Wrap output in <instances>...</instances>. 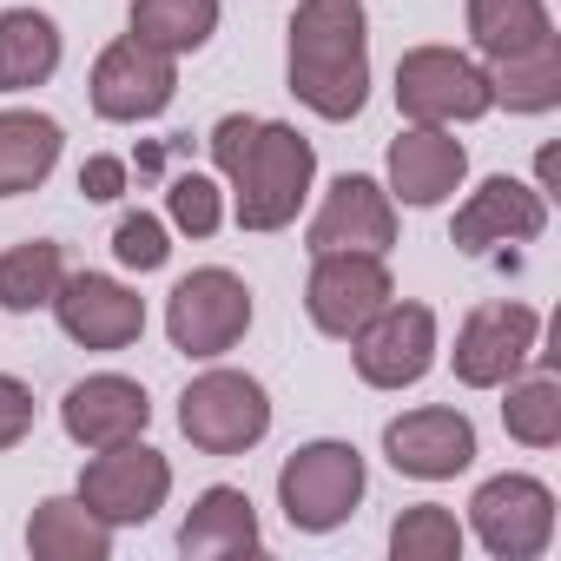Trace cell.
Returning a JSON list of instances; mask_svg holds the SVG:
<instances>
[{
	"instance_id": "1",
	"label": "cell",
	"mask_w": 561,
	"mask_h": 561,
	"mask_svg": "<svg viewBox=\"0 0 561 561\" xmlns=\"http://www.w3.org/2000/svg\"><path fill=\"white\" fill-rule=\"evenodd\" d=\"M211 159L231 179V218L244 231H285L318 179V146L285 119L225 113L211 126Z\"/></svg>"
},
{
	"instance_id": "2",
	"label": "cell",
	"mask_w": 561,
	"mask_h": 561,
	"mask_svg": "<svg viewBox=\"0 0 561 561\" xmlns=\"http://www.w3.org/2000/svg\"><path fill=\"white\" fill-rule=\"evenodd\" d=\"M285 80L318 119H357L370 100V14L364 0H298Z\"/></svg>"
},
{
	"instance_id": "3",
	"label": "cell",
	"mask_w": 561,
	"mask_h": 561,
	"mask_svg": "<svg viewBox=\"0 0 561 561\" xmlns=\"http://www.w3.org/2000/svg\"><path fill=\"white\" fill-rule=\"evenodd\" d=\"M364 489H370V469H364V456H357L351 443H337V436L291 449V462L277 469V508H285V522H291L298 535H331V528H344V522L357 515Z\"/></svg>"
},
{
	"instance_id": "4",
	"label": "cell",
	"mask_w": 561,
	"mask_h": 561,
	"mask_svg": "<svg viewBox=\"0 0 561 561\" xmlns=\"http://www.w3.org/2000/svg\"><path fill=\"white\" fill-rule=\"evenodd\" d=\"M179 430L205 456H244L271 436V397L244 370H205L179 397Z\"/></svg>"
},
{
	"instance_id": "5",
	"label": "cell",
	"mask_w": 561,
	"mask_h": 561,
	"mask_svg": "<svg viewBox=\"0 0 561 561\" xmlns=\"http://www.w3.org/2000/svg\"><path fill=\"white\" fill-rule=\"evenodd\" d=\"M244 331H251V285H244L238 271L205 264V271H192V277H179V285H172V298H165V337H172L179 357L211 364Z\"/></svg>"
},
{
	"instance_id": "6",
	"label": "cell",
	"mask_w": 561,
	"mask_h": 561,
	"mask_svg": "<svg viewBox=\"0 0 561 561\" xmlns=\"http://www.w3.org/2000/svg\"><path fill=\"white\" fill-rule=\"evenodd\" d=\"M489 100V73L456 54V47H410L397 60V113L410 126H469L482 119Z\"/></svg>"
},
{
	"instance_id": "7",
	"label": "cell",
	"mask_w": 561,
	"mask_h": 561,
	"mask_svg": "<svg viewBox=\"0 0 561 561\" xmlns=\"http://www.w3.org/2000/svg\"><path fill=\"white\" fill-rule=\"evenodd\" d=\"M100 522L113 528H139L165 508L172 495V462L159 449H146L139 436L133 443H113V449H93V462L80 469V489H73Z\"/></svg>"
},
{
	"instance_id": "8",
	"label": "cell",
	"mask_w": 561,
	"mask_h": 561,
	"mask_svg": "<svg viewBox=\"0 0 561 561\" xmlns=\"http://www.w3.org/2000/svg\"><path fill=\"white\" fill-rule=\"evenodd\" d=\"M469 528L495 561H535L554 541V489L535 476H489L469 495Z\"/></svg>"
},
{
	"instance_id": "9",
	"label": "cell",
	"mask_w": 561,
	"mask_h": 561,
	"mask_svg": "<svg viewBox=\"0 0 561 561\" xmlns=\"http://www.w3.org/2000/svg\"><path fill=\"white\" fill-rule=\"evenodd\" d=\"M390 298H397V285H390V264L383 257H364V251H324V257H311L305 311H311V324L324 337L351 344Z\"/></svg>"
},
{
	"instance_id": "10",
	"label": "cell",
	"mask_w": 561,
	"mask_h": 561,
	"mask_svg": "<svg viewBox=\"0 0 561 561\" xmlns=\"http://www.w3.org/2000/svg\"><path fill=\"white\" fill-rule=\"evenodd\" d=\"M87 93H93V113H100V119H113V126H146V119H159V113L172 106V93H179V60L126 34V41H113V47L93 60Z\"/></svg>"
},
{
	"instance_id": "11",
	"label": "cell",
	"mask_w": 561,
	"mask_h": 561,
	"mask_svg": "<svg viewBox=\"0 0 561 561\" xmlns=\"http://www.w3.org/2000/svg\"><path fill=\"white\" fill-rule=\"evenodd\" d=\"M351 357H357V377L370 390H410L430 377L436 364V311L430 305H383L357 337H351Z\"/></svg>"
},
{
	"instance_id": "12",
	"label": "cell",
	"mask_w": 561,
	"mask_h": 561,
	"mask_svg": "<svg viewBox=\"0 0 561 561\" xmlns=\"http://www.w3.org/2000/svg\"><path fill=\"white\" fill-rule=\"evenodd\" d=\"M535 337H541V318H535L528 305H476V311L462 318V331H456V351H449L456 383H469V390H502L508 377L528 370Z\"/></svg>"
},
{
	"instance_id": "13",
	"label": "cell",
	"mask_w": 561,
	"mask_h": 561,
	"mask_svg": "<svg viewBox=\"0 0 561 561\" xmlns=\"http://www.w3.org/2000/svg\"><path fill=\"white\" fill-rule=\"evenodd\" d=\"M54 318L80 351H126L146 331V298L106 271H67L54 291Z\"/></svg>"
},
{
	"instance_id": "14",
	"label": "cell",
	"mask_w": 561,
	"mask_h": 561,
	"mask_svg": "<svg viewBox=\"0 0 561 561\" xmlns=\"http://www.w3.org/2000/svg\"><path fill=\"white\" fill-rule=\"evenodd\" d=\"M305 244H311V257H324V251H364V257H383V251L397 244V198H390L377 179L344 172V179L324 192V205H318Z\"/></svg>"
},
{
	"instance_id": "15",
	"label": "cell",
	"mask_w": 561,
	"mask_h": 561,
	"mask_svg": "<svg viewBox=\"0 0 561 561\" xmlns=\"http://www.w3.org/2000/svg\"><path fill=\"white\" fill-rule=\"evenodd\" d=\"M383 456L397 476H416V482H449L476 462V423L462 410H403L383 423Z\"/></svg>"
},
{
	"instance_id": "16",
	"label": "cell",
	"mask_w": 561,
	"mask_h": 561,
	"mask_svg": "<svg viewBox=\"0 0 561 561\" xmlns=\"http://www.w3.org/2000/svg\"><path fill=\"white\" fill-rule=\"evenodd\" d=\"M548 231V192H535V185H522V179H508V172H495V179H482L462 205H456V251H495V244H535Z\"/></svg>"
},
{
	"instance_id": "17",
	"label": "cell",
	"mask_w": 561,
	"mask_h": 561,
	"mask_svg": "<svg viewBox=\"0 0 561 561\" xmlns=\"http://www.w3.org/2000/svg\"><path fill=\"white\" fill-rule=\"evenodd\" d=\"M146 423H152V397H146V383H133V377H119V370L80 377V383L60 397V430H67L80 449L133 443V436H146Z\"/></svg>"
},
{
	"instance_id": "18",
	"label": "cell",
	"mask_w": 561,
	"mask_h": 561,
	"mask_svg": "<svg viewBox=\"0 0 561 561\" xmlns=\"http://www.w3.org/2000/svg\"><path fill=\"white\" fill-rule=\"evenodd\" d=\"M383 172H390V185H383L390 198H403L410 211H430L469 179V152H462V139L449 126H410V133L390 139Z\"/></svg>"
},
{
	"instance_id": "19",
	"label": "cell",
	"mask_w": 561,
	"mask_h": 561,
	"mask_svg": "<svg viewBox=\"0 0 561 561\" xmlns=\"http://www.w3.org/2000/svg\"><path fill=\"white\" fill-rule=\"evenodd\" d=\"M251 548H264V528H257L251 495L231 489V482L205 489V495L192 502L185 528H179V554H192V561H218V554H251Z\"/></svg>"
},
{
	"instance_id": "20",
	"label": "cell",
	"mask_w": 561,
	"mask_h": 561,
	"mask_svg": "<svg viewBox=\"0 0 561 561\" xmlns=\"http://www.w3.org/2000/svg\"><path fill=\"white\" fill-rule=\"evenodd\" d=\"M60 119L34 113V106H8L0 113V198H21V192H41L60 165Z\"/></svg>"
},
{
	"instance_id": "21",
	"label": "cell",
	"mask_w": 561,
	"mask_h": 561,
	"mask_svg": "<svg viewBox=\"0 0 561 561\" xmlns=\"http://www.w3.org/2000/svg\"><path fill=\"white\" fill-rule=\"evenodd\" d=\"M27 554L34 561H106L113 522H100L80 495H47L27 522Z\"/></svg>"
},
{
	"instance_id": "22",
	"label": "cell",
	"mask_w": 561,
	"mask_h": 561,
	"mask_svg": "<svg viewBox=\"0 0 561 561\" xmlns=\"http://www.w3.org/2000/svg\"><path fill=\"white\" fill-rule=\"evenodd\" d=\"M60 73V27L34 8L0 14V93H34Z\"/></svg>"
},
{
	"instance_id": "23",
	"label": "cell",
	"mask_w": 561,
	"mask_h": 561,
	"mask_svg": "<svg viewBox=\"0 0 561 561\" xmlns=\"http://www.w3.org/2000/svg\"><path fill=\"white\" fill-rule=\"evenodd\" d=\"M489 100L508 106V113H554L561 106V34L535 41L528 54H508V60H489Z\"/></svg>"
},
{
	"instance_id": "24",
	"label": "cell",
	"mask_w": 561,
	"mask_h": 561,
	"mask_svg": "<svg viewBox=\"0 0 561 561\" xmlns=\"http://www.w3.org/2000/svg\"><path fill=\"white\" fill-rule=\"evenodd\" d=\"M60 277H67V257H60V244H47V238H27V244H14V251H0V311H8V318L54 311Z\"/></svg>"
},
{
	"instance_id": "25",
	"label": "cell",
	"mask_w": 561,
	"mask_h": 561,
	"mask_svg": "<svg viewBox=\"0 0 561 561\" xmlns=\"http://www.w3.org/2000/svg\"><path fill=\"white\" fill-rule=\"evenodd\" d=\"M554 34V14L548 0H469V41L482 60H508V54H528L535 41Z\"/></svg>"
},
{
	"instance_id": "26",
	"label": "cell",
	"mask_w": 561,
	"mask_h": 561,
	"mask_svg": "<svg viewBox=\"0 0 561 561\" xmlns=\"http://www.w3.org/2000/svg\"><path fill=\"white\" fill-rule=\"evenodd\" d=\"M218 34V0H133V41L159 54H198Z\"/></svg>"
},
{
	"instance_id": "27",
	"label": "cell",
	"mask_w": 561,
	"mask_h": 561,
	"mask_svg": "<svg viewBox=\"0 0 561 561\" xmlns=\"http://www.w3.org/2000/svg\"><path fill=\"white\" fill-rule=\"evenodd\" d=\"M502 390H508L502 430H508L522 449H554V443H561V383L541 370V377H508Z\"/></svg>"
},
{
	"instance_id": "28",
	"label": "cell",
	"mask_w": 561,
	"mask_h": 561,
	"mask_svg": "<svg viewBox=\"0 0 561 561\" xmlns=\"http://www.w3.org/2000/svg\"><path fill=\"white\" fill-rule=\"evenodd\" d=\"M462 541H469L462 522H456L449 508H436V502L403 508V515L390 522V554H397V561H456Z\"/></svg>"
},
{
	"instance_id": "29",
	"label": "cell",
	"mask_w": 561,
	"mask_h": 561,
	"mask_svg": "<svg viewBox=\"0 0 561 561\" xmlns=\"http://www.w3.org/2000/svg\"><path fill=\"white\" fill-rule=\"evenodd\" d=\"M165 218H172V231H185V238H211V231L225 225V192H218L205 172H179L172 192H165Z\"/></svg>"
},
{
	"instance_id": "30",
	"label": "cell",
	"mask_w": 561,
	"mask_h": 561,
	"mask_svg": "<svg viewBox=\"0 0 561 561\" xmlns=\"http://www.w3.org/2000/svg\"><path fill=\"white\" fill-rule=\"evenodd\" d=\"M113 257H119L126 271H159V264L172 257V231H165V218H152V211H126V218L113 225Z\"/></svg>"
},
{
	"instance_id": "31",
	"label": "cell",
	"mask_w": 561,
	"mask_h": 561,
	"mask_svg": "<svg viewBox=\"0 0 561 561\" xmlns=\"http://www.w3.org/2000/svg\"><path fill=\"white\" fill-rule=\"evenodd\" d=\"M27 430H34V390L0 370V449H14Z\"/></svg>"
},
{
	"instance_id": "32",
	"label": "cell",
	"mask_w": 561,
	"mask_h": 561,
	"mask_svg": "<svg viewBox=\"0 0 561 561\" xmlns=\"http://www.w3.org/2000/svg\"><path fill=\"white\" fill-rule=\"evenodd\" d=\"M80 192H87L93 205H113V198L126 192V159H113V152L87 159V165H80Z\"/></svg>"
}]
</instances>
